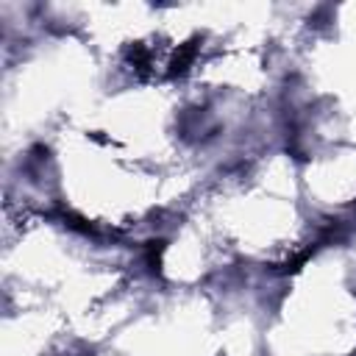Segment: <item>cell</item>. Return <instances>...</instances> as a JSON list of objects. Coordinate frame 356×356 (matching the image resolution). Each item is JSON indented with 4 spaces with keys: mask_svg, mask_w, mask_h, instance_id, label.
I'll use <instances>...</instances> for the list:
<instances>
[{
    "mask_svg": "<svg viewBox=\"0 0 356 356\" xmlns=\"http://www.w3.org/2000/svg\"><path fill=\"white\" fill-rule=\"evenodd\" d=\"M192 58H195V44L189 42V44H184V47H181V53H175V58H172V64H170V67H172L170 72H172V75H175V72H184V70H186V64H189Z\"/></svg>",
    "mask_w": 356,
    "mask_h": 356,
    "instance_id": "6da1fadb",
    "label": "cell"
}]
</instances>
